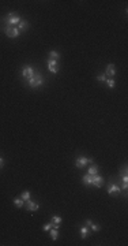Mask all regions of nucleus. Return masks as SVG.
<instances>
[{"label": "nucleus", "instance_id": "1", "mask_svg": "<svg viewBox=\"0 0 128 246\" xmlns=\"http://www.w3.org/2000/svg\"><path fill=\"white\" fill-rule=\"evenodd\" d=\"M22 21V18L17 12H8L4 18L0 19V27L4 26H18V23Z\"/></svg>", "mask_w": 128, "mask_h": 246}, {"label": "nucleus", "instance_id": "2", "mask_svg": "<svg viewBox=\"0 0 128 246\" xmlns=\"http://www.w3.org/2000/svg\"><path fill=\"white\" fill-rule=\"evenodd\" d=\"M23 82H25V85H26V86L32 88V89H37V88L42 86V85L45 84V80H44V77H42L41 72L36 70V72H34V75H33L32 78H29V80H26V81H23Z\"/></svg>", "mask_w": 128, "mask_h": 246}, {"label": "nucleus", "instance_id": "3", "mask_svg": "<svg viewBox=\"0 0 128 246\" xmlns=\"http://www.w3.org/2000/svg\"><path fill=\"white\" fill-rule=\"evenodd\" d=\"M94 163V160L91 159V157H86V156H79V157H76V160L74 162V166L76 167V168H79V170H82V168H85V167H87L89 164H93Z\"/></svg>", "mask_w": 128, "mask_h": 246}, {"label": "nucleus", "instance_id": "4", "mask_svg": "<svg viewBox=\"0 0 128 246\" xmlns=\"http://www.w3.org/2000/svg\"><path fill=\"white\" fill-rule=\"evenodd\" d=\"M0 30L4 31V34L8 39H18L21 36V31L18 30L17 26H4V27H0Z\"/></svg>", "mask_w": 128, "mask_h": 246}, {"label": "nucleus", "instance_id": "5", "mask_svg": "<svg viewBox=\"0 0 128 246\" xmlns=\"http://www.w3.org/2000/svg\"><path fill=\"white\" fill-rule=\"evenodd\" d=\"M121 187H120V185L118 183H116V182H112V183H109L108 185V189H107V193L109 194V195H113V197H118V195L121 194Z\"/></svg>", "mask_w": 128, "mask_h": 246}, {"label": "nucleus", "instance_id": "6", "mask_svg": "<svg viewBox=\"0 0 128 246\" xmlns=\"http://www.w3.org/2000/svg\"><path fill=\"white\" fill-rule=\"evenodd\" d=\"M34 72H36V68L33 67V66H30V64H26V66H23L22 67V78H23V81H26V80H29V78H32L33 75H34Z\"/></svg>", "mask_w": 128, "mask_h": 246}, {"label": "nucleus", "instance_id": "7", "mask_svg": "<svg viewBox=\"0 0 128 246\" xmlns=\"http://www.w3.org/2000/svg\"><path fill=\"white\" fill-rule=\"evenodd\" d=\"M25 209L27 211V212H37L40 208V205L37 203H34L33 200H29V201H25Z\"/></svg>", "mask_w": 128, "mask_h": 246}, {"label": "nucleus", "instance_id": "8", "mask_svg": "<svg viewBox=\"0 0 128 246\" xmlns=\"http://www.w3.org/2000/svg\"><path fill=\"white\" fill-rule=\"evenodd\" d=\"M102 185H104V176H101L99 174L91 176V186H94V187L99 189Z\"/></svg>", "mask_w": 128, "mask_h": 246}, {"label": "nucleus", "instance_id": "9", "mask_svg": "<svg viewBox=\"0 0 128 246\" xmlns=\"http://www.w3.org/2000/svg\"><path fill=\"white\" fill-rule=\"evenodd\" d=\"M48 70H49V72H52V74L59 72V63H57V60L48 59Z\"/></svg>", "mask_w": 128, "mask_h": 246}, {"label": "nucleus", "instance_id": "10", "mask_svg": "<svg viewBox=\"0 0 128 246\" xmlns=\"http://www.w3.org/2000/svg\"><path fill=\"white\" fill-rule=\"evenodd\" d=\"M104 74L107 75V78H113L114 75H116V67H114L113 63H109V64L107 66Z\"/></svg>", "mask_w": 128, "mask_h": 246}, {"label": "nucleus", "instance_id": "11", "mask_svg": "<svg viewBox=\"0 0 128 246\" xmlns=\"http://www.w3.org/2000/svg\"><path fill=\"white\" fill-rule=\"evenodd\" d=\"M18 30L19 31H22V33H23V31H26V30H29V27H30V25H29V22H27L26 19H22L19 23H18Z\"/></svg>", "mask_w": 128, "mask_h": 246}, {"label": "nucleus", "instance_id": "12", "mask_svg": "<svg viewBox=\"0 0 128 246\" xmlns=\"http://www.w3.org/2000/svg\"><path fill=\"white\" fill-rule=\"evenodd\" d=\"M98 172H99V167L97 166V164H94V163L90 164V167L87 168V174L91 175V176H93V175H97Z\"/></svg>", "mask_w": 128, "mask_h": 246}, {"label": "nucleus", "instance_id": "13", "mask_svg": "<svg viewBox=\"0 0 128 246\" xmlns=\"http://www.w3.org/2000/svg\"><path fill=\"white\" fill-rule=\"evenodd\" d=\"M79 232H80V238L82 239H86L87 236L90 235V231H89V227H87L86 224L83 226V227H80V230H79Z\"/></svg>", "mask_w": 128, "mask_h": 246}, {"label": "nucleus", "instance_id": "14", "mask_svg": "<svg viewBox=\"0 0 128 246\" xmlns=\"http://www.w3.org/2000/svg\"><path fill=\"white\" fill-rule=\"evenodd\" d=\"M12 203H14V205L18 208V209H22V208L25 207V201L22 200L21 197H15L14 200H12Z\"/></svg>", "mask_w": 128, "mask_h": 246}, {"label": "nucleus", "instance_id": "15", "mask_svg": "<svg viewBox=\"0 0 128 246\" xmlns=\"http://www.w3.org/2000/svg\"><path fill=\"white\" fill-rule=\"evenodd\" d=\"M49 234H51V238L53 239V241H57V238H59V228L52 227V228L49 230Z\"/></svg>", "mask_w": 128, "mask_h": 246}, {"label": "nucleus", "instance_id": "16", "mask_svg": "<svg viewBox=\"0 0 128 246\" xmlns=\"http://www.w3.org/2000/svg\"><path fill=\"white\" fill-rule=\"evenodd\" d=\"M82 182H83V185H85V186H91V175H89L86 172V174L83 175V178H82Z\"/></svg>", "mask_w": 128, "mask_h": 246}, {"label": "nucleus", "instance_id": "17", "mask_svg": "<svg viewBox=\"0 0 128 246\" xmlns=\"http://www.w3.org/2000/svg\"><path fill=\"white\" fill-rule=\"evenodd\" d=\"M19 197H21L23 201H29V200H32V194H30V191H29V190H25V191H22Z\"/></svg>", "mask_w": 128, "mask_h": 246}, {"label": "nucleus", "instance_id": "18", "mask_svg": "<svg viewBox=\"0 0 128 246\" xmlns=\"http://www.w3.org/2000/svg\"><path fill=\"white\" fill-rule=\"evenodd\" d=\"M105 84H107V86L109 89H113L114 85H116V82H114L113 78H107V81H105Z\"/></svg>", "mask_w": 128, "mask_h": 246}, {"label": "nucleus", "instance_id": "19", "mask_svg": "<svg viewBox=\"0 0 128 246\" xmlns=\"http://www.w3.org/2000/svg\"><path fill=\"white\" fill-rule=\"evenodd\" d=\"M49 58L53 59V60H59V59H60V53L57 51H51L49 52Z\"/></svg>", "mask_w": 128, "mask_h": 246}, {"label": "nucleus", "instance_id": "20", "mask_svg": "<svg viewBox=\"0 0 128 246\" xmlns=\"http://www.w3.org/2000/svg\"><path fill=\"white\" fill-rule=\"evenodd\" d=\"M89 227L91 228V231H93V232H98L99 230H101V226H99V224H93V223H91V224H90Z\"/></svg>", "mask_w": 128, "mask_h": 246}, {"label": "nucleus", "instance_id": "21", "mask_svg": "<svg viewBox=\"0 0 128 246\" xmlns=\"http://www.w3.org/2000/svg\"><path fill=\"white\" fill-rule=\"evenodd\" d=\"M51 222L52 223H56V224H60V223H61V217L60 216H52L51 217Z\"/></svg>", "mask_w": 128, "mask_h": 246}, {"label": "nucleus", "instance_id": "22", "mask_svg": "<svg viewBox=\"0 0 128 246\" xmlns=\"http://www.w3.org/2000/svg\"><path fill=\"white\" fill-rule=\"evenodd\" d=\"M97 81H99V82H105V81H107V75H105V74L97 75Z\"/></svg>", "mask_w": 128, "mask_h": 246}, {"label": "nucleus", "instance_id": "23", "mask_svg": "<svg viewBox=\"0 0 128 246\" xmlns=\"http://www.w3.org/2000/svg\"><path fill=\"white\" fill-rule=\"evenodd\" d=\"M3 166H4V159L0 157V168H3Z\"/></svg>", "mask_w": 128, "mask_h": 246}]
</instances>
